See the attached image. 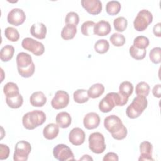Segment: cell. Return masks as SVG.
I'll list each match as a JSON object with an SVG mask.
<instances>
[{"mask_svg": "<svg viewBox=\"0 0 161 161\" xmlns=\"http://www.w3.org/2000/svg\"><path fill=\"white\" fill-rule=\"evenodd\" d=\"M104 126L113 138L121 140L126 138L128 131L121 119L116 115H109L104 118Z\"/></svg>", "mask_w": 161, "mask_h": 161, "instance_id": "obj_1", "label": "cell"}, {"mask_svg": "<svg viewBox=\"0 0 161 161\" xmlns=\"http://www.w3.org/2000/svg\"><path fill=\"white\" fill-rule=\"evenodd\" d=\"M128 101V97L121 95L120 93L111 92L108 93L99 102V109L103 113H108L115 106H124Z\"/></svg>", "mask_w": 161, "mask_h": 161, "instance_id": "obj_2", "label": "cell"}, {"mask_svg": "<svg viewBox=\"0 0 161 161\" xmlns=\"http://www.w3.org/2000/svg\"><path fill=\"white\" fill-rule=\"evenodd\" d=\"M16 60L18 72L22 77L28 78L33 75L35 65L30 55L25 52H20L17 55Z\"/></svg>", "mask_w": 161, "mask_h": 161, "instance_id": "obj_3", "label": "cell"}, {"mask_svg": "<svg viewBox=\"0 0 161 161\" xmlns=\"http://www.w3.org/2000/svg\"><path fill=\"white\" fill-rule=\"evenodd\" d=\"M46 120L45 113L40 110H33L23 115L22 123L27 130H33L42 125Z\"/></svg>", "mask_w": 161, "mask_h": 161, "instance_id": "obj_4", "label": "cell"}, {"mask_svg": "<svg viewBox=\"0 0 161 161\" xmlns=\"http://www.w3.org/2000/svg\"><path fill=\"white\" fill-rule=\"evenodd\" d=\"M147 104L148 101L146 96L137 95L126 108V113L127 116L131 119L139 117L147 108Z\"/></svg>", "mask_w": 161, "mask_h": 161, "instance_id": "obj_5", "label": "cell"}, {"mask_svg": "<svg viewBox=\"0 0 161 161\" xmlns=\"http://www.w3.org/2000/svg\"><path fill=\"white\" fill-rule=\"evenodd\" d=\"M153 21L152 13L147 9L140 11L133 21L134 28L138 31H143Z\"/></svg>", "mask_w": 161, "mask_h": 161, "instance_id": "obj_6", "label": "cell"}, {"mask_svg": "<svg viewBox=\"0 0 161 161\" xmlns=\"http://www.w3.org/2000/svg\"><path fill=\"white\" fill-rule=\"evenodd\" d=\"M89 148L93 153L100 154L106 150L105 139L99 132H94L89 136Z\"/></svg>", "mask_w": 161, "mask_h": 161, "instance_id": "obj_7", "label": "cell"}, {"mask_svg": "<svg viewBox=\"0 0 161 161\" xmlns=\"http://www.w3.org/2000/svg\"><path fill=\"white\" fill-rule=\"evenodd\" d=\"M31 150V144L25 140H21L16 143L13 155L14 161H26L28 155Z\"/></svg>", "mask_w": 161, "mask_h": 161, "instance_id": "obj_8", "label": "cell"}, {"mask_svg": "<svg viewBox=\"0 0 161 161\" xmlns=\"http://www.w3.org/2000/svg\"><path fill=\"white\" fill-rule=\"evenodd\" d=\"M21 46L24 49L31 52L36 56L42 55L45 52V47L42 43L29 37L22 40Z\"/></svg>", "mask_w": 161, "mask_h": 161, "instance_id": "obj_9", "label": "cell"}, {"mask_svg": "<svg viewBox=\"0 0 161 161\" xmlns=\"http://www.w3.org/2000/svg\"><path fill=\"white\" fill-rule=\"evenodd\" d=\"M53 157L60 161L74 160V156L71 149L65 144H58L53 149Z\"/></svg>", "mask_w": 161, "mask_h": 161, "instance_id": "obj_10", "label": "cell"}, {"mask_svg": "<svg viewBox=\"0 0 161 161\" xmlns=\"http://www.w3.org/2000/svg\"><path fill=\"white\" fill-rule=\"evenodd\" d=\"M69 103V94L65 91L59 90L55 92L53 98L52 99L51 105L55 109H60L67 107Z\"/></svg>", "mask_w": 161, "mask_h": 161, "instance_id": "obj_11", "label": "cell"}, {"mask_svg": "<svg viewBox=\"0 0 161 161\" xmlns=\"http://www.w3.org/2000/svg\"><path fill=\"white\" fill-rule=\"evenodd\" d=\"M26 19V15L23 9L19 8H14L11 9L7 16L8 22L16 26L22 25Z\"/></svg>", "mask_w": 161, "mask_h": 161, "instance_id": "obj_12", "label": "cell"}, {"mask_svg": "<svg viewBox=\"0 0 161 161\" xmlns=\"http://www.w3.org/2000/svg\"><path fill=\"white\" fill-rule=\"evenodd\" d=\"M81 4L89 14L96 15L102 11V3L99 0H82Z\"/></svg>", "mask_w": 161, "mask_h": 161, "instance_id": "obj_13", "label": "cell"}, {"mask_svg": "<svg viewBox=\"0 0 161 161\" xmlns=\"http://www.w3.org/2000/svg\"><path fill=\"white\" fill-rule=\"evenodd\" d=\"M86 135L82 129L76 127L74 128L69 133V139L70 142L75 146L82 145L85 141Z\"/></svg>", "mask_w": 161, "mask_h": 161, "instance_id": "obj_14", "label": "cell"}, {"mask_svg": "<svg viewBox=\"0 0 161 161\" xmlns=\"http://www.w3.org/2000/svg\"><path fill=\"white\" fill-rule=\"evenodd\" d=\"M100 123V117L98 114L94 112L88 113L85 115L83 119L84 127L87 130L96 128Z\"/></svg>", "mask_w": 161, "mask_h": 161, "instance_id": "obj_15", "label": "cell"}, {"mask_svg": "<svg viewBox=\"0 0 161 161\" xmlns=\"http://www.w3.org/2000/svg\"><path fill=\"white\" fill-rule=\"evenodd\" d=\"M152 150L153 146L152 143L148 141H143L140 145V156L138 160H152Z\"/></svg>", "mask_w": 161, "mask_h": 161, "instance_id": "obj_16", "label": "cell"}, {"mask_svg": "<svg viewBox=\"0 0 161 161\" xmlns=\"http://www.w3.org/2000/svg\"><path fill=\"white\" fill-rule=\"evenodd\" d=\"M111 31V26L109 23L105 20H101L95 24L93 33L94 35L104 36L108 35Z\"/></svg>", "mask_w": 161, "mask_h": 161, "instance_id": "obj_17", "label": "cell"}, {"mask_svg": "<svg viewBox=\"0 0 161 161\" xmlns=\"http://www.w3.org/2000/svg\"><path fill=\"white\" fill-rule=\"evenodd\" d=\"M30 33L33 36L38 39H44L47 35V27L40 22L34 23L30 28Z\"/></svg>", "mask_w": 161, "mask_h": 161, "instance_id": "obj_18", "label": "cell"}, {"mask_svg": "<svg viewBox=\"0 0 161 161\" xmlns=\"http://www.w3.org/2000/svg\"><path fill=\"white\" fill-rule=\"evenodd\" d=\"M30 102L33 106L42 107L47 103V97L43 92L36 91L30 96Z\"/></svg>", "mask_w": 161, "mask_h": 161, "instance_id": "obj_19", "label": "cell"}, {"mask_svg": "<svg viewBox=\"0 0 161 161\" xmlns=\"http://www.w3.org/2000/svg\"><path fill=\"white\" fill-rule=\"evenodd\" d=\"M59 133V126L55 123L48 124L43 130V136L47 140L55 138Z\"/></svg>", "mask_w": 161, "mask_h": 161, "instance_id": "obj_20", "label": "cell"}, {"mask_svg": "<svg viewBox=\"0 0 161 161\" xmlns=\"http://www.w3.org/2000/svg\"><path fill=\"white\" fill-rule=\"evenodd\" d=\"M55 121L60 128H66L70 125L72 123V118L69 113L62 111L57 114Z\"/></svg>", "mask_w": 161, "mask_h": 161, "instance_id": "obj_21", "label": "cell"}, {"mask_svg": "<svg viewBox=\"0 0 161 161\" xmlns=\"http://www.w3.org/2000/svg\"><path fill=\"white\" fill-rule=\"evenodd\" d=\"M6 103L8 106L11 108H19L22 106L23 103V96L21 95L20 93L10 96H6Z\"/></svg>", "mask_w": 161, "mask_h": 161, "instance_id": "obj_22", "label": "cell"}, {"mask_svg": "<svg viewBox=\"0 0 161 161\" xmlns=\"http://www.w3.org/2000/svg\"><path fill=\"white\" fill-rule=\"evenodd\" d=\"M104 92V86L101 83H96L92 85L87 90V94L89 97L96 99L101 96Z\"/></svg>", "mask_w": 161, "mask_h": 161, "instance_id": "obj_23", "label": "cell"}, {"mask_svg": "<svg viewBox=\"0 0 161 161\" xmlns=\"http://www.w3.org/2000/svg\"><path fill=\"white\" fill-rule=\"evenodd\" d=\"M77 33V27L74 25H66L62 30L61 37L65 40H71Z\"/></svg>", "mask_w": 161, "mask_h": 161, "instance_id": "obj_24", "label": "cell"}, {"mask_svg": "<svg viewBox=\"0 0 161 161\" xmlns=\"http://www.w3.org/2000/svg\"><path fill=\"white\" fill-rule=\"evenodd\" d=\"M14 53V47L11 45H6L1 50L0 58L3 62H8L13 58Z\"/></svg>", "mask_w": 161, "mask_h": 161, "instance_id": "obj_25", "label": "cell"}, {"mask_svg": "<svg viewBox=\"0 0 161 161\" xmlns=\"http://www.w3.org/2000/svg\"><path fill=\"white\" fill-rule=\"evenodd\" d=\"M73 97L75 102L79 104L87 102L89 98L87 94V90L83 89H79L75 91L73 94Z\"/></svg>", "mask_w": 161, "mask_h": 161, "instance_id": "obj_26", "label": "cell"}, {"mask_svg": "<svg viewBox=\"0 0 161 161\" xmlns=\"http://www.w3.org/2000/svg\"><path fill=\"white\" fill-rule=\"evenodd\" d=\"M121 8L120 3L118 1H108L106 5V11L109 15L114 16L119 13Z\"/></svg>", "mask_w": 161, "mask_h": 161, "instance_id": "obj_27", "label": "cell"}, {"mask_svg": "<svg viewBox=\"0 0 161 161\" xmlns=\"http://www.w3.org/2000/svg\"><path fill=\"white\" fill-rule=\"evenodd\" d=\"M133 86L129 81H124L121 82L119 87V93L121 95L129 97L133 93Z\"/></svg>", "mask_w": 161, "mask_h": 161, "instance_id": "obj_28", "label": "cell"}, {"mask_svg": "<svg viewBox=\"0 0 161 161\" xmlns=\"http://www.w3.org/2000/svg\"><path fill=\"white\" fill-rule=\"evenodd\" d=\"M109 48V43L105 39L98 40L94 44L95 51L100 54L106 53Z\"/></svg>", "mask_w": 161, "mask_h": 161, "instance_id": "obj_29", "label": "cell"}, {"mask_svg": "<svg viewBox=\"0 0 161 161\" xmlns=\"http://www.w3.org/2000/svg\"><path fill=\"white\" fill-rule=\"evenodd\" d=\"M129 53L131 57L135 60H140L145 58L147 53L146 49H139L135 47L133 45H131L129 49Z\"/></svg>", "mask_w": 161, "mask_h": 161, "instance_id": "obj_30", "label": "cell"}, {"mask_svg": "<svg viewBox=\"0 0 161 161\" xmlns=\"http://www.w3.org/2000/svg\"><path fill=\"white\" fill-rule=\"evenodd\" d=\"M113 25H114V29L117 31L123 32L127 28L128 21L125 17L119 16L114 19L113 21Z\"/></svg>", "mask_w": 161, "mask_h": 161, "instance_id": "obj_31", "label": "cell"}, {"mask_svg": "<svg viewBox=\"0 0 161 161\" xmlns=\"http://www.w3.org/2000/svg\"><path fill=\"white\" fill-rule=\"evenodd\" d=\"M3 92L6 96H10L19 93L17 84L12 82H9L4 85L3 87Z\"/></svg>", "mask_w": 161, "mask_h": 161, "instance_id": "obj_32", "label": "cell"}, {"mask_svg": "<svg viewBox=\"0 0 161 161\" xmlns=\"http://www.w3.org/2000/svg\"><path fill=\"white\" fill-rule=\"evenodd\" d=\"M149 40L145 36H138L133 40V45L139 49H146L149 45Z\"/></svg>", "mask_w": 161, "mask_h": 161, "instance_id": "obj_33", "label": "cell"}, {"mask_svg": "<svg viewBox=\"0 0 161 161\" xmlns=\"http://www.w3.org/2000/svg\"><path fill=\"white\" fill-rule=\"evenodd\" d=\"M4 35L11 42H17L19 38L18 31L13 27H8L4 30Z\"/></svg>", "mask_w": 161, "mask_h": 161, "instance_id": "obj_34", "label": "cell"}, {"mask_svg": "<svg viewBox=\"0 0 161 161\" xmlns=\"http://www.w3.org/2000/svg\"><path fill=\"white\" fill-rule=\"evenodd\" d=\"M150 92V86L149 85L144 82L142 81L137 84L135 87V93L136 95L147 96Z\"/></svg>", "mask_w": 161, "mask_h": 161, "instance_id": "obj_35", "label": "cell"}, {"mask_svg": "<svg viewBox=\"0 0 161 161\" xmlns=\"http://www.w3.org/2000/svg\"><path fill=\"white\" fill-rule=\"evenodd\" d=\"M95 23L92 21H86L84 22L81 26V32L85 36H90L92 34Z\"/></svg>", "mask_w": 161, "mask_h": 161, "instance_id": "obj_36", "label": "cell"}, {"mask_svg": "<svg viewBox=\"0 0 161 161\" xmlns=\"http://www.w3.org/2000/svg\"><path fill=\"white\" fill-rule=\"evenodd\" d=\"M109 40L111 43L115 47H121L125 43V38L121 33H114L111 35Z\"/></svg>", "mask_w": 161, "mask_h": 161, "instance_id": "obj_37", "label": "cell"}, {"mask_svg": "<svg viewBox=\"0 0 161 161\" xmlns=\"http://www.w3.org/2000/svg\"><path fill=\"white\" fill-rule=\"evenodd\" d=\"M149 57L152 62L158 64L161 62V48L160 47H155L152 48L149 53Z\"/></svg>", "mask_w": 161, "mask_h": 161, "instance_id": "obj_38", "label": "cell"}, {"mask_svg": "<svg viewBox=\"0 0 161 161\" xmlns=\"http://www.w3.org/2000/svg\"><path fill=\"white\" fill-rule=\"evenodd\" d=\"M65 22L66 25H74L77 26L79 22V16L75 12H69L65 16Z\"/></svg>", "mask_w": 161, "mask_h": 161, "instance_id": "obj_39", "label": "cell"}, {"mask_svg": "<svg viewBox=\"0 0 161 161\" xmlns=\"http://www.w3.org/2000/svg\"><path fill=\"white\" fill-rule=\"evenodd\" d=\"M9 148L4 144H0V160H5L8 158L9 155Z\"/></svg>", "mask_w": 161, "mask_h": 161, "instance_id": "obj_40", "label": "cell"}, {"mask_svg": "<svg viewBox=\"0 0 161 161\" xmlns=\"http://www.w3.org/2000/svg\"><path fill=\"white\" fill-rule=\"evenodd\" d=\"M103 161H108V160H114L118 161V156L116 153L114 152H108L106 153L103 158Z\"/></svg>", "mask_w": 161, "mask_h": 161, "instance_id": "obj_41", "label": "cell"}, {"mask_svg": "<svg viewBox=\"0 0 161 161\" xmlns=\"http://www.w3.org/2000/svg\"><path fill=\"white\" fill-rule=\"evenodd\" d=\"M152 94L157 98H160L161 97V85L160 84L154 86L152 89Z\"/></svg>", "mask_w": 161, "mask_h": 161, "instance_id": "obj_42", "label": "cell"}, {"mask_svg": "<svg viewBox=\"0 0 161 161\" xmlns=\"http://www.w3.org/2000/svg\"><path fill=\"white\" fill-rule=\"evenodd\" d=\"M160 26H161V23L159 22L157 24H155L153 28V34L157 36V37H160L161 36V33H160Z\"/></svg>", "mask_w": 161, "mask_h": 161, "instance_id": "obj_43", "label": "cell"}, {"mask_svg": "<svg viewBox=\"0 0 161 161\" xmlns=\"http://www.w3.org/2000/svg\"><path fill=\"white\" fill-rule=\"evenodd\" d=\"M80 160H93V158L91 157L89 155H84L82 158L79 159Z\"/></svg>", "mask_w": 161, "mask_h": 161, "instance_id": "obj_44", "label": "cell"}]
</instances>
